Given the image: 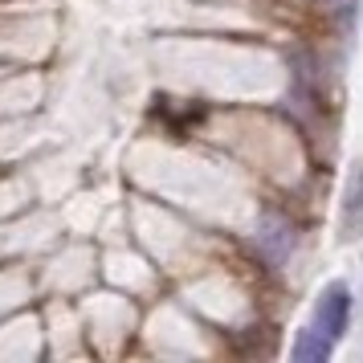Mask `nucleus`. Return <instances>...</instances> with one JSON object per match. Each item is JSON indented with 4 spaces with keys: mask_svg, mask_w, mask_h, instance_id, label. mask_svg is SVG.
I'll return each mask as SVG.
<instances>
[{
    "mask_svg": "<svg viewBox=\"0 0 363 363\" xmlns=\"http://www.w3.org/2000/svg\"><path fill=\"white\" fill-rule=\"evenodd\" d=\"M253 245H257V253H262L269 265H281L298 245L294 220H286L281 213H265L262 220H257V229H253Z\"/></svg>",
    "mask_w": 363,
    "mask_h": 363,
    "instance_id": "f257e3e1",
    "label": "nucleus"
},
{
    "mask_svg": "<svg viewBox=\"0 0 363 363\" xmlns=\"http://www.w3.org/2000/svg\"><path fill=\"white\" fill-rule=\"evenodd\" d=\"M339 229H343V241L363 237V167L355 172V180L347 184L343 213H339Z\"/></svg>",
    "mask_w": 363,
    "mask_h": 363,
    "instance_id": "7ed1b4c3",
    "label": "nucleus"
},
{
    "mask_svg": "<svg viewBox=\"0 0 363 363\" xmlns=\"http://www.w3.org/2000/svg\"><path fill=\"white\" fill-rule=\"evenodd\" d=\"M330 351H335V339H330V335H323L314 323L298 330V343H294V359L298 363H323Z\"/></svg>",
    "mask_w": 363,
    "mask_h": 363,
    "instance_id": "20e7f679",
    "label": "nucleus"
},
{
    "mask_svg": "<svg viewBox=\"0 0 363 363\" xmlns=\"http://www.w3.org/2000/svg\"><path fill=\"white\" fill-rule=\"evenodd\" d=\"M347 323H351V290H347L343 281H330L327 290L318 294V306H314V327L339 343V339H343V330H347Z\"/></svg>",
    "mask_w": 363,
    "mask_h": 363,
    "instance_id": "f03ea898",
    "label": "nucleus"
}]
</instances>
